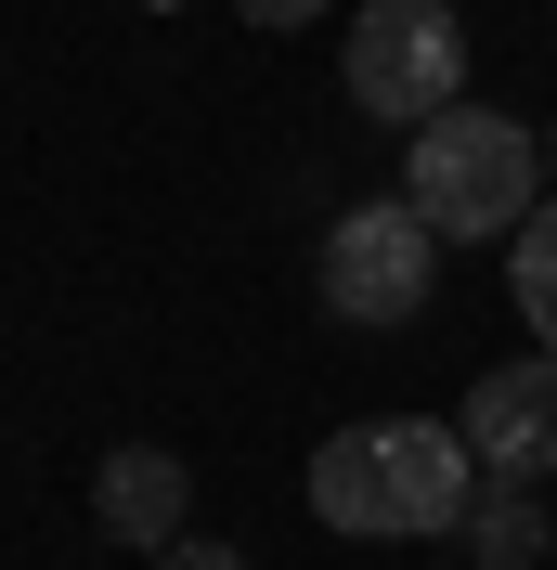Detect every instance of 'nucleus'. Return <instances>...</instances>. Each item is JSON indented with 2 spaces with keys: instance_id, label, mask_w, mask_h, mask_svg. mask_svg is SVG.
Returning a JSON list of instances; mask_svg holds the SVG:
<instances>
[{
  "instance_id": "2",
  "label": "nucleus",
  "mask_w": 557,
  "mask_h": 570,
  "mask_svg": "<svg viewBox=\"0 0 557 570\" xmlns=\"http://www.w3.org/2000/svg\"><path fill=\"white\" fill-rule=\"evenodd\" d=\"M402 195L441 220L453 247H467V234H519V220L545 208V142H531V117L441 105L428 130H402Z\"/></svg>"
},
{
  "instance_id": "11",
  "label": "nucleus",
  "mask_w": 557,
  "mask_h": 570,
  "mask_svg": "<svg viewBox=\"0 0 557 570\" xmlns=\"http://www.w3.org/2000/svg\"><path fill=\"white\" fill-rule=\"evenodd\" d=\"M545 169H557V130H545Z\"/></svg>"
},
{
  "instance_id": "4",
  "label": "nucleus",
  "mask_w": 557,
  "mask_h": 570,
  "mask_svg": "<svg viewBox=\"0 0 557 570\" xmlns=\"http://www.w3.org/2000/svg\"><path fill=\"white\" fill-rule=\"evenodd\" d=\"M441 285V220L416 195H363L324 220V312L338 324H416Z\"/></svg>"
},
{
  "instance_id": "7",
  "label": "nucleus",
  "mask_w": 557,
  "mask_h": 570,
  "mask_svg": "<svg viewBox=\"0 0 557 570\" xmlns=\"http://www.w3.org/2000/svg\"><path fill=\"white\" fill-rule=\"evenodd\" d=\"M453 532H467V558H480V570H531V558H557V519H545V493H531V480H480Z\"/></svg>"
},
{
  "instance_id": "10",
  "label": "nucleus",
  "mask_w": 557,
  "mask_h": 570,
  "mask_svg": "<svg viewBox=\"0 0 557 570\" xmlns=\"http://www.w3.org/2000/svg\"><path fill=\"white\" fill-rule=\"evenodd\" d=\"M156 570H260L246 544H156Z\"/></svg>"
},
{
  "instance_id": "1",
  "label": "nucleus",
  "mask_w": 557,
  "mask_h": 570,
  "mask_svg": "<svg viewBox=\"0 0 557 570\" xmlns=\"http://www.w3.org/2000/svg\"><path fill=\"white\" fill-rule=\"evenodd\" d=\"M467 493H480V454L441 415H363L312 441V519L350 544H428L467 519Z\"/></svg>"
},
{
  "instance_id": "5",
  "label": "nucleus",
  "mask_w": 557,
  "mask_h": 570,
  "mask_svg": "<svg viewBox=\"0 0 557 570\" xmlns=\"http://www.w3.org/2000/svg\"><path fill=\"white\" fill-rule=\"evenodd\" d=\"M467 454H480V480H531L545 493L557 480V351H531V363H492L480 390H467Z\"/></svg>"
},
{
  "instance_id": "6",
  "label": "nucleus",
  "mask_w": 557,
  "mask_h": 570,
  "mask_svg": "<svg viewBox=\"0 0 557 570\" xmlns=\"http://www.w3.org/2000/svg\"><path fill=\"white\" fill-rule=\"evenodd\" d=\"M182 505H195V466H182L169 441H117V454L91 466V519H105V544H182Z\"/></svg>"
},
{
  "instance_id": "8",
  "label": "nucleus",
  "mask_w": 557,
  "mask_h": 570,
  "mask_svg": "<svg viewBox=\"0 0 557 570\" xmlns=\"http://www.w3.org/2000/svg\"><path fill=\"white\" fill-rule=\"evenodd\" d=\"M506 285H519V324L557 351V195L519 220V234H506Z\"/></svg>"
},
{
  "instance_id": "3",
  "label": "nucleus",
  "mask_w": 557,
  "mask_h": 570,
  "mask_svg": "<svg viewBox=\"0 0 557 570\" xmlns=\"http://www.w3.org/2000/svg\"><path fill=\"white\" fill-rule=\"evenodd\" d=\"M350 105L377 130H428L441 105H467V27H453V0H363L350 13Z\"/></svg>"
},
{
  "instance_id": "9",
  "label": "nucleus",
  "mask_w": 557,
  "mask_h": 570,
  "mask_svg": "<svg viewBox=\"0 0 557 570\" xmlns=\"http://www.w3.org/2000/svg\"><path fill=\"white\" fill-rule=\"evenodd\" d=\"M338 0H234V27H324Z\"/></svg>"
}]
</instances>
